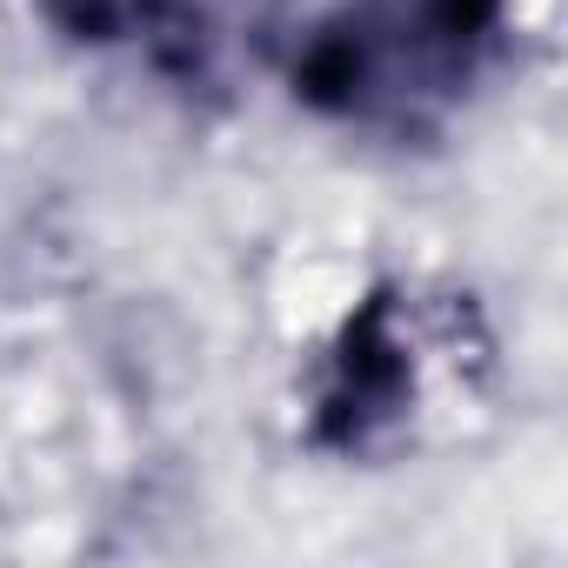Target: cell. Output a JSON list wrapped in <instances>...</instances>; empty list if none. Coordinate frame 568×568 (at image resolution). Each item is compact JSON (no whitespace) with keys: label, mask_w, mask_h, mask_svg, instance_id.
Listing matches in <instances>:
<instances>
[{"label":"cell","mask_w":568,"mask_h":568,"mask_svg":"<svg viewBox=\"0 0 568 568\" xmlns=\"http://www.w3.org/2000/svg\"><path fill=\"white\" fill-rule=\"evenodd\" d=\"M501 0H342L295 34L288 88L328 121H388L462 94L501 48Z\"/></svg>","instance_id":"6da1fadb"},{"label":"cell","mask_w":568,"mask_h":568,"mask_svg":"<svg viewBox=\"0 0 568 568\" xmlns=\"http://www.w3.org/2000/svg\"><path fill=\"white\" fill-rule=\"evenodd\" d=\"M415 402V348L395 328V302H362L342 328V342L322 362L315 388V442L335 455H362L382 442V428L402 422Z\"/></svg>","instance_id":"7a4b0ae2"},{"label":"cell","mask_w":568,"mask_h":568,"mask_svg":"<svg viewBox=\"0 0 568 568\" xmlns=\"http://www.w3.org/2000/svg\"><path fill=\"white\" fill-rule=\"evenodd\" d=\"M41 8H48V21L68 28L74 41L108 48V41H141V34H154V28H168V14L187 8V0H41Z\"/></svg>","instance_id":"3957f363"}]
</instances>
